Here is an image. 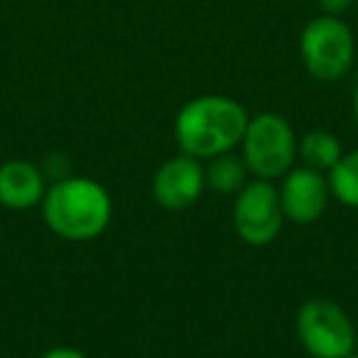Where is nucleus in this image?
Returning <instances> with one entry per match:
<instances>
[{
  "mask_svg": "<svg viewBox=\"0 0 358 358\" xmlns=\"http://www.w3.org/2000/svg\"><path fill=\"white\" fill-rule=\"evenodd\" d=\"M248 113L229 96H199L182 106L174 120L179 150L196 159H211L234 152L243 140Z\"/></svg>",
  "mask_w": 358,
  "mask_h": 358,
  "instance_id": "nucleus-1",
  "label": "nucleus"
},
{
  "mask_svg": "<svg viewBox=\"0 0 358 358\" xmlns=\"http://www.w3.org/2000/svg\"><path fill=\"white\" fill-rule=\"evenodd\" d=\"M42 214L52 231L66 241H91L108 229L113 201L91 177H62L47 187Z\"/></svg>",
  "mask_w": 358,
  "mask_h": 358,
  "instance_id": "nucleus-2",
  "label": "nucleus"
},
{
  "mask_svg": "<svg viewBox=\"0 0 358 358\" xmlns=\"http://www.w3.org/2000/svg\"><path fill=\"white\" fill-rule=\"evenodd\" d=\"M297 135L292 125L278 113H260L248 120L243 140V162L255 179L285 177L297 159Z\"/></svg>",
  "mask_w": 358,
  "mask_h": 358,
  "instance_id": "nucleus-3",
  "label": "nucleus"
},
{
  "mask_svg": "<svg viewBox=\"0 0 358 358\" xmlns=\"http://www.w3.org/2000/svg\"><path fill=\"white\" fill-rule=\"evenodd\" d=\"M297 338L314 358H343L356 351V329L331 299H309L297 312Z\"/></svg>",
  "mask_w": 358,
  "mask_h": 358,
  "instance_id": "nucleus-4",
  "label": "nucleus"
},
{
  "mask_svg": "<svg viewBox=\"0 0 358 358\" xmlns=\"http://www.w3.org/2000/svg\"><path fill=\"white\" fill-rule=\"evenodd\" d=\"M299 52L314 79L336 81L351 69L356 42L346 22L336 15H322L304 27L299 37Z\"/></svg>",
  "mask_w": 358,
  "mask_h": 358,
  "instance_id": "nucleus-5",
  "label": "nucleus"
},
{
  "mask_svg": "<svg viewBox=\"0 0 358 358\" xmlns=\"http://www.w3.org/2000/svg\"><path fill=\"white\" fill-rule=\"evenodd\" d=\"M282 221L280 192L268 179H253L236 194L234 226L248 245H270L282 231Z\"/></svg>",
  "mask_w": 358,
  "mask_h": 358,
  "instance_id": "nucleus-6",
  "label": "nucleus"
},
{
  "mask_svg": "<svg viewBox=\"0 0 358 358\" xmlns=\"http://www.w3.org/2000/svg\"><path fill=\"white\" fill-rule=\"evenodd\" d=\"M206 189V174L201 159L192 155L169 157L152 177V196L162 209L182 211L199 201Z\"/></svg>",
  "mask_w": 358,
  "mask_h": 358,
  "instance_id": "nucleus-7",
  "label": "nucleus"
},
{
  "mask_svg": "<svg viewBox=\"0 0 358 358\" xmlns=\"http://www.w3.org/2000/svg\"><path fill=\"white\" fill-rule=\"evenodd\" d=\"M280 204H282L285 219L294 224H314L322 219V214L329 206V182L322 172L312 167H292L285 174L280 185Z\"/></svg>",
  "mask_w": 358,
  "mask_h": 358,
  "instance_id": "nucleus-8",
  "label": "nucleus"
},
{
  "mask_svg": "<svg viewBox=\"0 0 358 358\" xmlns=\"http://www.w3.org/2000/svg\"><path fill=\"white\" fill-rule=\"evenodd\" d=\"M47 194L45 169L30 159H8L0 164V206L13 211H30Z\"/></svg>",
  "mask_w": 358,
  "mask_h": 358,
  "instance_id": "nucleus-9",
  "label": "nucleus"
},
{
  "mask_svg": "<svg viewBox=\"0 0 358 358\" xmlns=\"http://www.w3.org/2000/svg\"><path fill=\"white\" fill-rule=\"evenodd\" d=\"M206 174V187L221 194H238L245 185H248V167H245L243 157L226 152L219 157H211L209 164L204 167Z\"/></svg>",
  "mask_w": 358,
  "mask_h": 358,
  "instance_id": "nucleus-10",
  "label": "nucleus"
},
{
  "mask_svg": "<svg viewBox=\"0 0 358 358\" xmlns=\"http://www.w3.org/2000/svg\"><path fill=\"white\" fill-rule=\"evenodd\" d=\"M297 155L302 157L304 167H312L317 172H329L341 159L343 150L336 135L327 130H312L297 145Z\"/></svg>",
  "mask_w": 358,
  "mask_h": 358,
  "instance_id": "nucleus-11",
  "label": "nucleus"
},
{
  "mask_svg": "<svg viewBox=\"0 0 358 358\" xmlns=\"http://www.w3.org/2000/svg\"><path fill=\"white\" fill-rule=\"evenodd\" d=\"M327 182L331 196L348 209H358V150L341 155V159L329 169Z\"/></svg>",
  "mask_w": 358,
  "mask_h": 358,
  "instance_id": "nucleus-12",
  "label": "nucleus"
},
{
  "mask_svg": "<svg viewBox=\"0 0 358 358\" xmlns=\"http://www.w3.org/2000/svg\"><path fill=\"white\" fill-rule=\"evenodd\" d=\"M353 0H319V6L327 10V15H338L343 13L346 8H351Z\"/></svg>",
  "mask_w": 358,
  "mask_h": 358,
  "instance_id": "nucleus-13",
  "label": "nucleus"
},
{
  "mask_svg": "<svg viewBox=\"0 0 358 358\" xmlns=\"http://www.w3.org/2000/svg\"><path fill=\"white\" fill-rule=\"evenodd\" d=\"M42 358H89L86 353L76 351V348H69V346H59V348H52V351H47Z\"/></svg>",
  "mask_w": 358,
  "mask_h": 358,
  "instance_id": "nucleus-14",
  "label": "nucleus"
},
{
  "mask_svg": "<svg viewBox=\"0 0 358 358\" xmlns=\"http://www.w3.org/2000/svg\"><path fill=\"white\" fill-rule=\"evenodd\" d=\"M353 118H356L358 125V84H356V94H353Z\"/></svg>",
  "mask_w": 358,
  "mask_h": 358,
  "instance_id": "nucleus-15",
  "label": "nucleus"
},
{
  "mask_svg": "<svg viewBox=\"0 0 358 358\" xmlns=\"http://www.w3.org/2000/svg\"><path fill=\"white\" fill-rule=\"evenodd\" d=\"M343 358H358V353L353 351V353H348V356H343Z\"/></svg>",
  "mask_w": 358,
  "mask_h": 358,
  "instance_id": "nucleus-16",
  "label": "nucleus"
}]
</instances>
